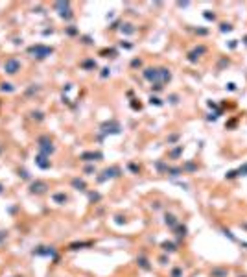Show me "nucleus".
I'll use <instances>...</instances> for the list:
<instances>
[{"mask_svg":"<svg viewBox=\"0 0 247 277\" xmlns=\"http://www.w3.org/2000/svg\"><path fill=\"white\" fill-rule=\"evenodd\" d=\"M144 78L148 79V81H151V83H168L170 79H172V72L168 70V68H164V67H161V68H153V67H149V68H144Z\"/></svg>","mask_w":247,"mask_h":277,"instance_id":"f257e3e1","label":"nucleus"},{"mask_svg":"<svg viewBox=\"0 0 247 277\" xmlns=\"http://www.w3.org/2000/svg\"><path fill=\"white\" fill-rule=\"evenodd\" d=\"M28 54H31L37 59H44V57L54 54V48L52 46H44V44H33V46L28 48Z\"/></svg>","mask_w":247,"mask_h":277,"instance_id":"f03ea898","label":"nucleus"},{"mask_svg":"<svg viewBox=\"0 0 247 277\" xmlns=\"http://www.w3.org/2000/svg\"><path fill=\"white\" fill-rule=\"evenodd\" d=\"M54 152H55V148H54L52 141H50L48 137H41V139H39V153L50 157V153H54Z\"/></svg>","mask_w":247,"mask_h":277,"instance_id":"7ed1b4c3","label":"nucleus"},{"mask_svg":"<svg viewBox=\"0 0 247 277\" xmlns=\"http://www.w3.org/2000/svg\"><path fill=\"white\" fill-rule=\"evenodd\" d=\"M4 70H6V74H9V76L17 74V72L20 70V61H18V59H15V57L7 59V61L4 63Z\"/></svg>","mask_w":247,"mask_h":277,"instance_id":"20e7f679","label":"nucleus"},{"mask_svg":"<svg viewBox=\"0 0 247 277\" xmlns=\"http://www.w3.org/2000/svg\"><path fill=\"white\" fill-rule=\"evenodd\" d=\"M118 133H120V126H118V122L111 120V122L102 124V135H118Z\"/></svg>","mask_w":247,"mask_h":277,"instance_id":"39448f33","label":"nucleus"},{"mask_svg":"<svg viewBox=\"0 0 247 277\" xmlns=\"http://www.w3.org/2000/svg\"><path fill=\"white\" fill-rule=\"evenodd\" d=\"M79 159L81 161H102L103 159V153L102 152H83L81 155H79Z\"/></svg>","mask_w":247,"mask_h":277,"instance_id":"423d86ee","label":"nucleus"},{"mask_svg":"<svg viewBox=\"0 0 247 277\" xmlns=\"http://www.w3.org/2000/svg\"><path fill=\"white\" fill-rule=\"evenodd\" d=\"M205 52H207V48H205L203 44H199L197 48H194V50H190V52H188V61L196 63V61H197V59H199V57H201Z\"/></svg>","mask_w":247,"mask_h":277,"instance_id":"0eeeda50","label":"nucleus"},{"mask_svg":"<svg viewBox=\"0 0 247 277\" xmlns=\"http://www.w3.org/2000/svg\"><path fill=\"white\" fill-rule=\"evenodd\" d=\"M46 189H48V185H46L44 181H33V183L30 185V192H31V194H44Z\"/></svg>","mask_w":247,"mask_h":277,"instance_id":"6e6552de","label":"nucleus"},{"mask_svg":"<svg viewBox=\"0 0 247 277\" xmlns=\"http://www.w3.org/2000/svg\"><path fill=\"white\" fill-rule=\"evenodd\" d=\"M116 176H120V168L113 166V168L103 170V176H100V177H98V181H105V179H111V177H116Z\"/></svg>","mask_w":247,"mask_h":277,"instance_id":"1a4fd4ad","label":"nucleus"},{"mask_svg":"<svg viewBox=\"0 0 247 277\" xmlns=\"http://www.w3.org/2000/svg\"><path fill=\"white\" fill-rule=\"evenodd\" d=\"M35 163H37V166H39V168H42V170H46V168H50V166H52L50 159H48L46 155H42V153H39V155L35 157Z\"/></svg>","mask_w":247,"mask_h":277,"instance_id":"9d476101","label":"nucleus"},{"mask_svg":"<svg viewBox=\"0 0 247 277\" xmlns=\"http://www.w3.org/2000/svg\"><path fill=\"white\" fill-rule=\"evenodd\" d=\"M33 255H46V257H54L55 250L54 248H42V250H33Z\"/></svg>","mask_w":247,"mask_h":277,"instance_id":"9b49d317","label":"nucleus"},{"mask_svg":"<svg viewBox=\"0 0 247 277\" xmlns=\"http://www.w3.org/2000/svg\"><path fill=\"white\" fill-rule=\"evenodd\" d=\"M72 187H74L76 190H85V189H87L85 181H83V179H79V177H74V179H72Z\"/></svg>","mask_w":247,"mask_h":277,"instance_id":"f8f14e48","label":"nucleus"},{"mask_svg":"<svg viewBox=\"0 0 247 277\" xmlns=\"http://www.w3.org/2000/svg\"><path fill=\"white\" fill-rule=\"evenodd\" d=\"M210 275L212 277H227L229 275V272H227L225 268H214V270L210 272Z\"/></svg>","mask_w":247,"mask_h":277,"instance_id":"ddd939ff","label":"nucleus"},{"mask_svg":"<svg viewBox=\"0 0 247 277\" xmlns=\"http://www.w3.org/2000/svg\"><path fill=\"white\" fill-rule=\"evenodd\" d=\"M54 7H55V9H61L59 13H65V11H68V9H70V4H68V2H55V4H54Z\"/></svg>","mask_w":247,"mask_h":277,"instance_id":"4468645a","label":"nucleus"},{"mask_svg":"<svg viewBox=\"0 0 247 277\" xmlns=\"http://www.w3.org/2000/svg\"><path fill=\"white\" fill-rule=\"evenodd\" d=\"M52 200H54L55 203H65L68 198H66V194H63V192H55V194L52 196Z\"/></svg>","mask_w":247,"mask_h":277,"instance_id":"2eb2a0df","label":"nucleus"},{"mask_svg":"<svg viewBox=\"0 0 247 277\" xmlns=\"http://www.w3.org/2000/svg\"><path fill=\"white\" fill-rule=\"evenodd\" d=\"M81 67L87 68V70H89V68H96V61H94V59H85V61L81 63Z\"/></svg>","mask_w":247,"mask_h":277,"instance_id":"dca6fc26","label":"nucleus"},{"mask_svg":"<svg viewBox=\"0 0 247 277\" xmlns=\"http://www.w3.org/2000/svg\"><path fill=\"white\" fill-rule=\"evenodd\" d=\"M162 250H164V251H175L177 246H175L173 242H162Z\"/></svg>","mask_w":247,"mask_h":277,"instance_id":"f3484780","label":"nucleus"},{"mask_svg":"<svg viewBox=\"0 0 247 277\" xmlns=\"http://www.w3.org/2000/svg\"><path fill=\"white\" fill-rule=\"evenodd\" d=\"M166 224H168L170 227H175V226H177V220H175V216H173V214H166Z\"/></svg>","mask_w":247,"mask_h":277,"instance_id":"a211bd4d","label":"nucleus"},{"mask_svg":"<svg viewBox=\"0 0 247 277\" xmlns=\"http://www.w3.org/2000/svg\"><path fill=\"white\" fill-rule=\"evenodd\" d=\"M92 242H76V244H70V250H79V248H85V246H90Z\"/></svg>","mask_w":247,"mask_h":277,"instance_id":"6ab92c4d","label":"nucleus"},{"mask_svg":"<svg viewBox=\"0 0 247 277\" xmlns=\"http://www.w3.org/2000/svg\"><path fill=\"white\" fill-rule=\"evenodd\" d=\"M137 263H138L144 270H149V264H148V259H146V257H138V259H137Z\"/></svg>","mask_w":247,"mask_h":277,"instance_id":"aec40b11","label":"nucleus"},{"mask_svg":"<svg viewBox=\"0 0 247 277\" xmlns=\"http://www.w3.org/2000/svg\"><path fill=\"white\" fill-rule=\"evenodd\" d=\"M122 31H124V33H127V35H131V33L135 31V28H133L131 24H124V26H122Z\"/></svg>","mask_w":247,"mask_h":277,"instance_id":"412c9836","label":"nucleus"},{"mask_svg":"<svg viewBox=\"0 0 247 277\" xmlns=\"http://www.w3.org/2000/svg\"><path fill=\"white\" fill-rule=\"evenodd\" d=\"M0 89H2L4 92H13V91H15V87H13L11 83H2V87H0Z\"/></svg>","mask_w":247,"mask_h":277,"instance_id":"4be33fe9","label":"nucleus"},{"mask_svg":"<svg viewBox=\"0 0 247 277\" xmlns=\"http://www.w3.org/2000/svg\"><path fill=\"white\" fill-rule=\"evenodd\" d=\"M234 172H236V176H247V163L242 165V166H240L238 170H234Z\"/></svg>","mask_w":247,"mask_h":277,"instance_id":"5701e85b","label":"nucleus"},{"mask_svg":"<svg viewBox=\"0 0 247 277\" xmlns=\"http://www.w3.org/2000/svg\"><path fill=\"white\" fill-rule=\"evenodd\" d=\"M168 174L170 176H179V174H183V168H168Z\"/></svg>","mask_w":247,"mask_h":277,"instance_id":"b1692460","label":"nucleus"},{"mask_svg":"<svg viewBox=\"0 0 247 277\" xmlns=\"http://www.w3.org/2000/svg\"><path fill=\"white\" fill-rule=\"evenodd\" d=\"M231 30H233V26L227 24V22H223V24L220 26V31H223V33H225V31H231Z\"/></svg>","mask_w":247,"mask_h":277,"instance_id":"393cba45","label":"nucleus"},{"mask_svg":"<svg viewBox=\"0 0 247 277\" xmlns=\"http://www.w3.org/2000/svg\"><path fill=\"white\" fill-rule=\"evenodd\" d=\"M149 104H151V105H162L161 98H157V96H151V98H149Z\"/></svg>","mask_w":247,"mask_h":277,"instance_id":"a878e982","label":"nucleus"},{"mask_svg":"<svg viewBox=\"0 0 247 277\" xmlns=\"http://www.w3.org/2000/svg\"><path fill=\"white\" fill-rule=\"evenodd\" d=\"M181 152H183V146H177V148H175V150H173V152L170 153V157H172V159H175V157H177V155L181 153Z\"/></svg>","mask_w":247,"mask_h":277,"instance_id":"bb28decb","label":"nucleus"},{"mask_svg":"<svg viewBox=\"0 0 247 277\" xmlns=\"http://www.w3.org/2000/svg\"><path fill=\"white\" fill-rule=\"evenodd\" d=\"M203 17H205L207 20H216V15H214V13H210V11H205V13H203Z\"/></svg>","mask_w":247,"mask_h":277,"instance_id":"cd10ccee","label":"nucleus"},{"mask_svg":"<svg viewBox=\"0 0 247 277\" xmlns=\"http://www.w3.org/2000/svg\"><path fill=\"white\" fill-rule=\"evenodd\" d=\"M183 275V270H181V268H173V270H172V277H181Z\"/></svg>","mask_w":247,"mask_h":277,"instance_id":"c85d7f7f","label":"nucleus"},{"mask_svg":"<svg viewBox=\"0 0 247 277\" xmlns=\"http://www.w3.org/2000/svg\"><path fill=\"white\" fill-rule=\"evenodd\" d=\"M31 118H37V120H42L44 116H42V113H41V111H33V113H31Z\"/></svg>","mask_w":247,"mask_h":277,"instance_id":"c756f323","label":"nucleus"},{"mask_svg":"<svg viewBox=\"0 0 247 277\" xmlns=\"http://www.w3.org/2000/svg\"><path fill=\"white\" fill-rule=\"evenodd\" d=\"M140 65H142L140 59H133V61H131V67H133V68H137V67H140Z\"/></svg>","mask_w":247,"mask_h":277,"instance_id":"7c9ffc66","label":"nucleus"},{"mask_svg":"<svg viewBox=\"0 0 247 277\" xmlns=\"http://www.w3.org/2000/svg\"><path fill=\"white\" fill-rule=\"evenodd\" d=\"M129 170H131V172H138V170H140V166H137L135 163H129Z\"/></svg>","mask_w":247,"mask_h":277,"instance_id":"2f4dec72","label":"nucleus"},{"mask_svg":"<svg viewBox=\"0 0 247 277\" xmlns=\"http://www.w3.org/2000/svg\"><path fill=\"white\" fill-rule=\"evenodd\" d=\"M170 102H172V104H177V102H179V98H177L175 94H172V96H170Z\"/></svg>","mask_w":247,"mask_h":277,"instance_id":"473e14b6","label":"nucleus"},{"mask_svg":"<svg viewBox=\"0 0 247 277\" xmlns=\"http://www.w3.org/2000/svg\"><path fill=\"white\" fill-rule=\"evenodd\" d=\"M103 72H102V78H107L109 76V68H102Z\"/></svg>","mask_w":247,"mask_h":277,"instance_id":"72a5a7b5","label":"nucleus"},{"mask_svg":"<svg viewBox=\"0 0 247 277\" xmlns=\"http://www.w3.org/2000/svg\"><path fill=\"white\" fill-rule=\"evenodd\" d=\"M177 139H179V135H172V137H170V139H168V142H175V141H177Z\"/></svg>","mask_w":247,"mask_h":277,"instance_id":"f704fd0d","label":"nucleus"},{"mask_svg":"<svg viewBox=\"0 0 247 277\" xmlns=\"http://www.w3.org/2000/svg\"><path fill=\"white\" fill-rule=\"evenodd\" d=\"M131 107H133V109H140V104H137V102H131Z\"/></svg>","mask_w":247,"mask_h":277,"instance_id":"c9c22d12","label":"nucleus"},{"mask_svg":"<svg viewBox=\"0 0 247 277\" xmlns=\"http://www.w3.org/2000/svg\"><path fill=\"white\" fill-rule=\"evenodd\" d=\"M85 172H87V174H92V172H94V166H87Z\"/></svg>","mask_w":247,"mask_h":277,"instance_id":"e433bc0d","label":"nucleus"},{"mask_svg":"<svg viewBox=\"0 0 247 277\" xmlns=\"http://www.w3.org/2000/svg\"><path fill=\"white\" fill-rule=\"evenodd\" d=\"M4 238H6V231H0V242H2Z\"/></svg>","mask_w":247,"mask_h":277,"instance_id":"4c0bfd02","label":"nucleus"},{"mask_svg":"<svg viewBox=\"0 0 247 277\" xmlns=\"http://www.w3.org/2000/svg\"><path fill=\"white\" fill-rule=\"evenodd\" d=\"M2 192H4V187H2V185H0V194H2Z\"/></svg>","mask_w":247,"mask_h":277,"instance_id":"58836bf2","label":"nucleus"},{"mask_svg":"<svg viewBox=\"0 0 247 277\" xmlns=\"http://www.w3.org/2000/svg\"><path fill=\"white\" fill-rule=\"evenodd\" d=\"M244 43H245V44H247V35H245V39H244Z\"/></svg>","mask_w":247,"mask_h":277,"instance_id":"ea45409f","label":"nucleus"}]
</instances>
